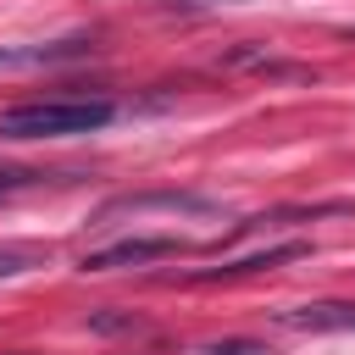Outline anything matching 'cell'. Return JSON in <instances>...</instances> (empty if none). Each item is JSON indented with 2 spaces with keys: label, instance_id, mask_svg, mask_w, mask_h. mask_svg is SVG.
Returning <instances> with one entry per match:
<instances>
[{
  "label": "cell",
  "instance_id": "cell-10",
  "mask_svg": "<svg viewBox=\"0 0 355 355\" xmlns=\"http://www.w3.org/2000/svg\"><path fill=\"white\" fill-rule=\"evenodd\" d=\"M200 355H272L261 338H222V344H205Z\"/></svg>",
  "mask_w": 355,
  "mask_h": 355
},
{
  "label": "cell",
  "instance_id": "cell-9",
  "mask_svg": "<svg viewBox=\"0 0 355 355\" xmlns=\"http://www.w3.org/2000/svg\"><path fill=\"white\" fill-rule=\"evenodd\" d=\"M39 183H50V172H28V166H11V172H0V200H11L17 189H39Z\"/></svg>",
  "mask_w": 355,
  "mask_h": 355
},
{
  "label": "cell",
  "instance_id": "cell-3",
  "mask_svg": "<svg viewBox=\"0 0 355 355\" xmlns=\"http://www.w3.org/2000/svg\"><path fill=\"white\" fill-rule=\"evenodd\" d=\"M189 244L172 239V233H155V239H116L105 250H89L83 255V272H116V266H150V261H166V255H183Z\"/></svg>",
  "mask_w": 355,
  "mask_h": 355
},
{
  "label": "cell",
  "instance_id": "cell-2",
  "mask_svg": "<svg viewBox=\"0 0 355 355\" xmlns=\"http://www.w3.org/2000/svg\"><path fill=\"white\" fill-rule=\"evenodd\" d=\"M222 200L194 194V189H139V194H116L105 205H94L89 227H116V222H144V216H216Z\"/></svg>",
  "mask_w": 355,
  "mask_h": 355
},
{
  "label": "cell",
  "instance_id": "cell-5",
  "mask_svg": "<svg viewBox=\"0 0 355 355\" xmlns=\"http://www.w3.org/2000/svg\"><path fill=\"white\" fill-rule=\"evenodd\" d=\"M78 55H94V33H67V39H50V44H0V72L55 67V61H78Z\"/></svg>",
  "mask_w": 355,
  "mask_h": 355
},
{
  "label": "cell",
  "instance_id": "cell-1",
  "mask_svg": "<svg viewBox=\"0 0 355 355\" xmlns=\"http://www.w3.org/2000/svg\"><path fill=\"white\" fill-rule=\"evenodd\" d=\"M116 116V100L89 94V100H22L0 111V139L28 144V139H72V133H100Z\"/></svg>",
  "mask_w": 355,
  "mask_h": 355
},
{
  "label": "cell",
  "instance_id": "cell-4",
  "mask_svg": "<svg viewBox=\"0 0 355 355\" xmlns=\"http://www.w3.org/2000/svg\"><path fill=\"white\" fill-rule=\"evenodd\" d=\"M300 255H311V244H266V250H255V255H239V261H222V266H200V272H183V283H233V277H255V272H272V266H283V261H300Z\"/></svg>",
  "mask_w": 355,
  "mask_h": 355
},
{
  "label": "cell",
  "instance_id": "cell-6",
  "mask_svg": "<svg viewBox=\"0 0 355 355\" xmlns=\"http://www.w3.org/2000/svg\"><path fill=\"white\" fill-rule=\"evenodd\" d=\"M283 322L300 327V333H349L355 327V300H311V305L283 311Z\"/></svg>",
  "mask_w": 355,
  "mask_h": 355
},
{
  "label": "cell",
  "instance_id": "cell-11",
  "mask_svg": "<svg viewBox=\"0 0 355 355\" xmlns=\"http://www.w3.org/2000/svg\"><path fill=\"white\" fill-rule=\"evenodd\" d=\"M166 11H183V17H200V11H222V6H250V0H161Z\"/></svg>",
  "mask_w": 355,
  "mask_h": 355
},
{
  "label": "cell",
  "instance_id": "cell-8",
  "mask_svg": "<svg viewBox=\"0 0 355 355\" xmlns=\"http://www.w3.org/2000/svg\"><path fill=\"white\" fill-rule=\"evenodd\" d=\"M89 333H150V322L133 311H89Z\"/></svg>",
  "mask_w": 355,
  "mask_h": 355
},
{
  "label": "cell",
  "instance_id": "cell-7",
  "mask_svg": "<svg viewBox=\"0 0 355 355\" xmlns=\"http://www.w3.org/2000/svg\"><path fill=\"white\" fill-rule=\"evenodd\" d=\"M44 261H50L44 244H0V277H22V272H33Z\"/></svg>",
  "mask_w": 355,
  "mask_h": 355
}]
</instances>
